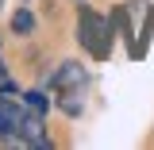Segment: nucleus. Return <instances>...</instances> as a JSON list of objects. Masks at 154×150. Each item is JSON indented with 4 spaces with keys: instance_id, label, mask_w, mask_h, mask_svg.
Here are the masks:
<instances>
[{
    "instance_id": "1",
    "label": "nucleus",
    "mask_w": 154,
    "mask_h": 150,
    "mask_svg": "<svg viewBox=\"0 0 154 150\" xmlns=\"http://www.w3.org/2000/svg\"><path fill=\"white\" fill-rule=\"evenodd\" d=\"M100 31H108V19H100L93 8H81V42H85V46H89L96 58H104V54H108V50L96 42V35H100Z\"/></svg>"
},
{
    "instance_id": "2",
    "label": "nucleus",
    "mask_w": 154,
    "mask_h": 150,
    "mask_svg": "<svg viewBox=\"0 0 154 150\" xmlns=\"http://www.w3.org/2000/svg\"><path fill=\"white\" fill-rule=\"evenodd\" d=\"M19 100H0V142H16V123H19Z\"/></svg>"
},
{
    "instance_id": "3",
    "label": "nucleus",
    "mask_w": 154,
    "mask_h": 150,
    "mask_svg": "<svg viewBox=\"0 0 154 150\" xmlns=\"http://www.w3.org/2000/svg\"><path fill=\"white\" fill-rule=\"evenodd\" d=\"M85 81V69H81V62H62L58 66V73L50 77V89H66V85H81Z\"/></svg>"
},
{
    "instance_id": "4",
    "label": "nucleus",
    "mask_w": 154,
    "mask_h": 150,
    "mask_svg": "<svg viewBox=\"0 0 154 150\" xmlns=\"http://www.w3.org/2000/svg\"><path fill=\"white\" fill-rule=\"evenodd\" d=\"M19 104H23V108H31V112H38V115H46V108H50V96L42 93V89H31V93L19 96Z\"/></svg>"
},
{
    "instance_id": "5",
    "label": "nucleus",
    "mask_w": 154,
    "mask_h": 150,
    "mask_svg": "<svg viewBox=\"0 0 154 150\" xmlns=\"http://www.w3.org/2000/svg\"><path fill=\"white\" fill-rule=\"evenodd\" d=\"M12 31H16V35H35V16H31L27 8H16V16H12Z\"/></svg>"
},
{
    "instance_id": "6",
    "label": "nucleus",
    "mask_w": 154,
    "mask_h": 150,
    "mask_svg": "<svg viewBox=\"0 0 154 150\" xmlns=\"http://www.w3.org/2000/svg\"><path fill=\"white\" fill-rule=\"evenodd\" d=\"M0 4H4V0H0Z\"/></svg>"
}]
</instances>
